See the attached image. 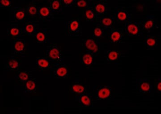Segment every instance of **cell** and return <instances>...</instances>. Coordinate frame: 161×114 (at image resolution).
Listing matches in <instances>:
<instances>
[{
  "label": "cell",
  "mask_w": 161,
  "mask_h": 114,
  "mask_svg": "<svg viewBox=\"0 0 161 114\" xmlns=\"http://www.w3.org/2000/svg\"><path fill=\"white\" fill-rule=\"evenodd\" d=\"M64 30L68 35L70 37H79L82 35V27L80 20L73 19L65 22Z\"/></svg>",
  "instance_id": "4"
},
{
  "label": "cell",
  "mask_w": 161,
  "mask_h": 114,
  "mask_svg": "<svg viewBox=\"0 0 161 114\" xmlns=\"http://www.w3.org/2000/svg\"><path fill=\"white\" fill-rule=\"evenodd\" d=\"M75 100L79 106L82 108L93 107L95 101L93 93L89 92L88 91L82 94L78 95Z\"/></svg>",
  "instance_id": "9"
},
{
  "label": "cell",
  "mask_w": 161,
  "mask_h": 114,
  "mask_svg": "<svg viewBox=\"0 0 161 114\" xmlns=\"http://www.w3.org/2000/svg\"><path fill=\"white\" fill-rule=\"evenodd\" d=\"M94 56L90 52L86 51L81 57L80 62L84 66H90L94 64Z\"/></svg>",
  "instance_id": "28"
},
{
  "label": "cell",
  "mask_w": 161,
  "mask_h": 114,
  "mask_svg": "<svg viewBox=\"0 0 161 114\" xmlns=\"http://www.w3.org/2000/svg\"><path fill=\"white\" fill-rule=\"evenodd\" d=\"M92 93L95 100H109L113 96V90L108 85L95 86Z\"/></svg>",
  "instance_id": "3"
},
{
  "label": "cell",
  "mask_w": 161,
  "mask_h": 114,
  "mask_svg": "<svg viewBox=\"0 0 161 114\" xmlns=\"http://www.w3.org/2000/svg\"><path fill=\"white\" fill-rule=\"evenodd\" d=\"M50 31L47 28H43L40 29L35 35L37 43L41 45H44L47 43H50L49 36Z\"/></svg>",
  "instance_id": "23"
},
{
  "label": "cell",
  "mask_w": 161,
  "mask_h": 114,
  "mask_svg": "<svg viewBox=\"0 0 161 114\" xmlns=\"http://www.w3.org/2000/svg\"><path fill=\"white\" fill-rule=\"evenodd\" d=\"M14 48V54L20 57H25L27 51V47L26 41L23 39H20L14 40L13 42Z\"/></svg>",
  "instance_id": "14"
},
{
  "label": "cell",
  "mask_w": 161,
  "mask_h": 114,
  "mask_svg": "<svg viewBox=\"0 0 161 114\" xmlns=\"http://www.w3.org/2000/svg\"><path fill=\"white\" fill-rule=\"evenodd\" d=\"M45 57L53 63L63 62L64 56L63 52L58 46V43H50L47 47Z\"/></svg>",
  "instance_id": "2"
},
{
  "label": "cell",
  "mask_w": 161,
  "mask_h": 114,
  "mask_svg": "<svg viewBox=\"0 0 161 114\" xmlns=\"http://www.w3.org/2000/svg\"><path fill=\"white\" fill-rule=\"evenodd\" d=\"M28 18L25 8L15 7L12 8L10 11V23H17L23 25Z\"/></svg>",
  "instance_id": "6"
},
{
  "label": "cell",
  "mask_w": 161,
  "mask_h": 114,
  "mask_svg": "<svg viewBox=\"0 0 161 114\" xmlns=\"http://www.w3.org/2000/svg\"><path fill=\"white\" fill-rule=\"evenodd\" d=\"M88 91V88L87 86L79 79H75L74 82L72 83L71 91L73 93L76 94L78 96Z\"/></svg>",
  "instance_id": "22"
},
{
  "label": "cell",
  "mask_w": 161,
  "mask_h": 114,
  "mask_svg": "<svg viewBox=\"0 0 161 114\" xmlns=\"http://www.w3.org/2000/svg\"><path fill=\"white\" fill-rule=\"evenodd\" d=\"M52 63L46 57H37L36 59V67L39 71H46L50 68Z\"/></svg>",
  "instance_id": "24"
},
{
  "label": "cell",
  "mask_w": 161,
  "mask_h": 114,
  "mask_svg": "<svg viewBox=\"0 0 161 114\" xmlns=\"http://www.w3.org/2000/svg\"><path fill=\"white\" fill-rule=\"evenodd\" d=\"M124 28L125 34L129 37H144L139 22L130 21L125 23Z\"/></svg>",
  "instance_id": "8"
},
{
  "label": "cell",
  "mask_w": 161,
  "mask_h": 114,
  "mask_svg": "<svg viewBox=\"0 0 161 114\" xmlns=\"http://www.w3.org/2000/svg\"><path fill=\"white\" fill-rule=\"evenodd\" d=\"M160 40L158 36L147 35L145 38L144 45L148 50H155L158 48Z\"/></svg>",
  "instance_id": "21"
},
{
  "label": "cell",
  "mask_w": 161,
  "mask_h": 114,
  "mask_svg": "<svg viewBox=\"0 0 161 114\" xmlns=\"http://www.w3.org/2000/svg\"><path fill=\"white\" fill-rule=\"evenodd\" d=\"M115 21L119 23H127L131 21L132 15L127 9L120 7L115 10L114 15Z\"/></svg>",
  "instance_id": "16"
},
{
  "label": "cell",
  "mask_w": 161,
  "mask_h": 114,
  "mask_svg": "<svg viewBox=\"0 0 161 114\" xmlns=\"http://www.w3.org/2000/svg\"><path fill=\"white\" fill-rule=\"evenodd\" d=\"M76 2V0H69V1L64 0V1H62L64 6V7H73L75 5Z\"/></svg>",
  "instance_id": "34"
},
{
  "label": "cell",
  "mask_w": 161,
  "mask_h": 114,
  "mask_svg": "<svg viewBox=\"0 0 161 114\" xmlns=\"http://www.w3.org/2000/svg\"><path fill=\"white\" fill-rule=\"evenodd\" d=\"M69 69L64 62L53 63L50 68V76L54 79H65L68 78Z\"/></svg>",
  "instance_id": "1"
},
{
  "label": "cell",
  "mask_w": 161,
  "mask_h": 114,
  "mask_svg": "<svg viewBox=\"0 0 161 114\" xmlns=\"http://www.w3.org/2000/svg\"><path fill=\"white\" fill-rule=\"evenodd\" d=\"M136 89L140 93H150L153 89V86L149 79L142 78L136 81Z\"/></svg>",
  "instance_id": "13"
},
{
  "label": "cell",
  "mask_w": 161,
  "mask_h": 114,
  "mask_svg": "<svg viewBox=\"0 0 161 114\" xmlns=\"http://www.w3.org/2000/svg\"><path fill=\"white\" fill-rule=\"evenodd\" d=\"M49 8L53 13H58L63 11L64 6L62 0H50Z\"/></svg>",
  "instance_id": "25"
},
{
  "label": "cell",
  "mask_w": 161,
  "mask_h": 114,
  "mask_svg": "<svg viewBox=\"0 0 161 114\" xmlns=\"http://www.w3.org/2000/svg\"><path fill=\"white\" fill-rule=\"evenodd\" d=\"M115 21L114 15L107 14L103 17L100 18L97 22L105 30L108 32L114 28Z\"/></svg>",
  "instance_id": "18"
},
{
  "label": "cell",
  "mask_w": 161,
  "mask_h": 114,
  "mask_svg": "<svg viewBox=\"0 0 161 114\" xmlns=\"http://www.w3.org/2000/svg\"><path fill=\"white\" fill-rule=\"evenodd\" d=\"M108 32H109L110 39L112 43H121L125 39V33L124 32V27L114 28Z\"/></svg>",
  "instance_id": "20"
},
{
  "label": "cell",
  "mask_w": 161,
  "mask_h": 114,
  "mask_svg": "<svg viewBox=\"0 0 161 114\" xmlns=\"http://www.w3.org/2000/svg\"><path fill=\"white\" fill-rule=\"evenodd\" d=\"M93 1L91 0H81V1H76L75 5L79 8H84L86 9L88 8L92 5Z\"/></svg>",
  "instance_id": "32"
},
{
  "label": "cell",
  "mask_w": 161,
  "mask_h": 114,
  "mask_svg": "<svg viewBox=\"0 0 161 114\" xmlns=\"http://www.w3.org/2000/svg\"><path fill=\"white\" fill-rule=\"evenodd\" d=\"M38 7L34 1H31L26 6L25 8L28 18H34L38 15Z\"/></svg>",
  "instance_id": "29"
},
{
  "label": "cell",
  "mask_w": 161,
  "mask_h": 114,
  "mask_svg": "<svg viewBox=\"0 0 161 114\" xmlns=\"http://www.w3.org/2000/svg\"><path fill=\"white\" fill-rule=\"evenodd\" d=\"M122 53L118 50L109 49L104 52V55L107 62L109 64H116L119 62L122 57Z\"/></svg>",
  "instance_id": "17"
},
{
  "label": "cell",
  "mask_w": 161,
  "mask_h": 114,
  "mask_svg": "<svg viewBox=\"0 0 161 114\" xmlns=\"http://www.w3.org/2000/svg\"><path fill=\"white\" fill-rule=\"evenodd\" d=\"M11 2L9 0H1L0 1V7L3 9H7L11 7Z\"/></svg>",
  "instance_id": "33"
},
{
  "label": "cell",
  "mask_w": 161,
  "mask_h": 114,
  "mask_svg": "<svg viewBox=\"0 0 161 114\" xmlns=\"http://www.w3.org/2000/svg\"><path fill=\"white\" fill-rule=\"evenodd\" d=\"M36 90V78H31L23 84L22 91L24 93H32Z\"/></svg>",
  "instance_id": "26"
},
{
  "label": "cell",
  "mask_w": 161,
  "mask_h": 114,
  "mask_svg": "<svg viewBox=\"0 0 161 114\" xmlns=\"http://www.w3.org/2000/svg\"><path fill=\"white\" fill-rule=\"evenodd\" d=\"M21 57L14 54H12L7 60L5 68L8 71H18L21 67Z\"/></svg>",
  "instance_id": "15"
},
{
  "label": "cell",
  "mask_w": 161,
  "mask_h": 114,
  "mask_svg": "<svg viewBox=\"0 0 161 114\" xmlns=\"http://www.w3.org/2000/svg\"><path fill=\"white\" fill-rule=\"evenodd\" d=\"M7 33L9 39L14 40L20 39L24 34L21 24L14 23H9L7 27Z\"/></svg>",
  "instance_id": "11"
},
{
  "label": "cell",
  "mask_w": 161,
  "mask_h": 114,
  "mask_svg": "<svg viewBox=\"0 0 161 114\" xmlns=\"http://www.w3.org/2000/svg\"><path fill=\"white\" fill-rule=\"evenodd\" d=\"M24 35L28 36L35 37L41 28L39 22L27 20L22 25Z\"/></svg>",
  "instance_id": "10"
},
{
  "label": "cell",
  "mask_w": 161,
  "mask_h": 114,
  "mask_svg": "<svg viewBox=\"0 0 161 114\" xmlns=\"http://www.w3.org/2000/svg\"><path fill=\"white\" fill-rule=\"evenodd\" d=\"M32 73L31 71H19L15 77V79L17 80L19 83L23 85L28 80L32 78Z\"/></svg>",
  "instance_id": "27"
},
{
  "label": "cell",
  "mask_w": 161,
  "mask_h": 114,
  "mask_svg": "<svg viewBox=\"0 0 161 114\" xmlns=\"http://www.w3.org/2000/svg\"><path fill=\"white\" fill-rule=\"evenodd\" d=\"M83 44L86 51L90 52L94 57H98L101 50V45L99 40L94 36L83 39Z\"/></svg>",
  "instance_id": "5"
},
{
  "label": "cell",
  "mask_w": 161,
  "mask_h": 114,
  "mask_svg": "<svg viewBox=\"0 0 161 114\" xmlns=\"http://www.w3.org/2000/svg\"><path fill=\"white\" fill-rule=\"evenodd\" d=\"M104 29L97 22L95 23L93 27V36L99 39L104 34Z\"/></svg>",
  "instance_id": "31"
},
{
  "label": "cell",
  "mask_w": 161,
  "mask_h": 114,
  "mask_svg": "<svg viewBox=\"0 0 161 114\" xmlns=\"http://www.w3.org/2000/svg\"><path fill=\"white\" fill-rule=\"evenodd\" d=\"M143 32L150 33L157 26V19L153 15H147L142 21L139 22Z\"/></svg>",
  "instance_id": "12"
},
{
  "label": "cell",
  "mask_w": 161,
  "mask_h": 114,
  "mask_svg": "<svg viewBox=\"0 0 161 114\" xmlns=\"http://www.w3.org/2000/svg\"><path fill=\"white\" fill-rule=\"evenodd\" d=\"M92 6L96 15L97 19L96 22L100 18L108 14L109 8L107 1L99 0L97 2H95L93 1Z\"/></svg>",
  "instance_id": "7"
},
{
  "label": "cell",
  "mask_w": 161,
  "mask_h": 114,
  "mask_svg": "<svg viewBox=\"0 0 161 114\" xmlns=\"http://www.w3.org/2000/svg\"><path fill=\"white\" fill-rule=\"evenodd\" d=\"M38 15L39 18L44 22H51L54 18V13L49 7L44 6L38 7Z\"/></svg>",
  "instance_id": "19"
},
{
  "label": "cell",
  "mask_w": 161,
  "mask_h": 114,
  "mask_svg": "<svg viewBox=\"0 0 161 114\" xmlns=\"http://www.w3.org/2000/svg\"><path fill=\"white\" fill-rule=\"evenodd\" d=\"M156 89L158 93H161V78L158 79L156 84Z\"/></svg>",
  "instance_id": "35"
},
{
  "label": "cell",
  "mask_w": 161,
  "mask_h": 114,
  "mask_svg": "<svg viewBox=\"0 0 161 114\" xmlns=\"http://www.w3.org/2000/svg\"><path fill=\"white\" fill-rule=\"evenodd\" d=\"M92 6L85 9V10L84 12V16L87 22H95V21H97L95 12L93 10Z\"/></svg>",
  "instance_id": "30"
}]
</instances>
